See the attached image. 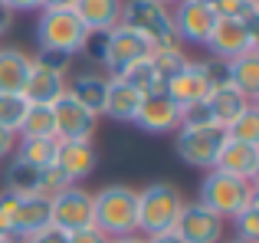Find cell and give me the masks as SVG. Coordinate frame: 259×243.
Masks as SVG:
<instances>
[{
  "instance_id": "cell-7",
  "label": "cell",
  "mask_w": 259,
  "mask_h": 243,
  "mask_svg": "<svg viewBox=\"0 0 259 243\" xmlns=\"http://www.w3.org/2000/svg\"><path fill=\"white\" fill-rule=\"evenodd\" d=\"M256 39H259V33L249 30L243 20L217 17V23H213V30H210V36H207L203 46L213 53V59H220V63H233V59H240L243 53L256 50Z\"/></svg>"
},
{
  "instance_id": "cell-23",
  "label": "cell",
  "mask_w": 259,
  "mask_h": 243,
  "mask_svg": "<svg viewBox=\"0 0 259 243\" xmlns=\"http://www.w3.org/2000/svg\"><path fill=\"white\" fill-rule=\"evenodd\" d=\"M141 99L135 89H128L125 83H121L118 76H108V89H105V109H102V115L112 118V122H132L135 112H138Z\"/></svg>"
},
{
  "instance_id": "cell-45",
  "label": "cell",
  "mask_w": 259,
  "mask_h": 243,
  "mask_svg": "<svg viewBox=\"0 0 259 243\" xmlns=\"http://www.w3.org/2000/svg\"><path fill=\"white\" fill-rule=\"evenodd\" d=\"M158 4H164V7H177L181 0H158Z\"/></svg>"
},
{
  "instance_id": "cell-20",
  "label": "cell",
  "mask_w": 259,
  "mask_h": 243,
  "mask_svg": "<svg viewBox=\"0 0 259 243\" xmlns=\"http://www.w3.org/2000/svg\"><path fill=\"white\" fill-rule=\"evenodd\" d=\"M33 56L17 46H0V96H23Z\"/></svg>"
},
{
  "instance_id": "cell-5",
  "label": "cell",
  "mask_w": 259,
  "mask_h": 243,
  "mask_svg": "<svg viewBox=\"0 0 259 243\" xmlns=\"http://www.w3.org/2000/svg\"><path fill=\"white\" fill-rule=\"evenodd\" d=\"M227 145V128L213 125V122H194V125H181L174 138V151L184 165L213 171V161L220 148Z\"/></svg>"
},
{
  "instance_id": "cell-38",
  "label": "cell",
  "mask_w": 259,
  "mask_h": 243,
  "mask_svg": "<svg viewBox=\"0 0 259 243\" xmlns=\"http://www.w3.org/2000/svg\"><path fill=\"white\" fill-rule=\"evenodd\" d=\"M69 243H108V237H105V233H99L95 227H85V230L69 233Z\"/></svg>"
},
{
  "instance_id": "cell-36",
  "label": "cell",
  "mask_w": 259,
  "mask_h": 243,
  "mask_svg": "<svg viewBox=\"0 0 259 243\" xmlns=\"http://www.w3.org/2000/svg\"><path fill=\"white\" fill-rule=\"evenodd\" d=\"M33 63L50 66V69H56V72H66L69 63H72V56H66V53H43V50H39L36 56H33Z\"/></svg>"
},
{
  "instance_id": "cell-4",
  "label": "cell",
  "mask_w": 259,
  "mask_h": 243,
  "mask_svg": "<svg viewBox=\"0 0 259 243\" xmlns=\"http://www.w3.org/2000/svg\"><path fill=\"white\" fill-rule=\"evenodd\" d=\"M121 23L132 26L135 33L151 43V50H161V46H181L174 30V13L171 7L158 4V0H128L121 4Z\"/></svg>"
},
{
  "instance_id": "cell-29",
  "label": "cell",
  "mask_w": 259,
  "mask_h": 243,
  "mask_svg": "<svg viewBox=\"0 0 259 243\" xmlns=\"http://www.w3.org/2000/svg\"><path fill=\"white\" fill-rule=\"evenodd\" d=\"M148 59H151L154 72H158V83L161 86H167L177 72L190 63L187 53H184V46H161V50H151V56H148Z\"/></svg>"
},
{
  "instance_id": "cell-18",
  "label": "cell",
  "mask_w": 259,
  "mask_h": 243,
  "mask_svg": "<svg viewBox=\"0 0 259 243\" xmlns=\"http://www.w3.org/2000/svg\"><path fill=\"white\" fill-rule=\"evenodd\" d=\"M249 105H253V102H249L236 86H230V83L227 86H217V89L203 99V112H207V118L213 122V125H223V128L233 125V122L240 118Z\"/></svg>"
},
{
  "instance_id": "cell-26",
  "label": "cell",
  "mask_w": 259,
  "mask_h": 243,
  "mask_svg": "<svg viewBox=\"0 0 259 243\" xmlns=\"http://www.w3.org/2000/svg\"><path fill=\"white\" fill-rule=\"evenodd\" d=\"M39 174H43V168H33V165H23V161L13 158V165L7 168V178H4V191L17 194V197H33V194H39Z\"/></svg>"
},
{
  "instance_id": "cell-43",
  "label": "cell",
  "mask_w": 259,
  "mask_h": 243,
  "mask_svg": "<svg viewBox=\"0 0 259 243\" xmlns=\"http://www.w3.org/2000/svg\"><path fill=\"white\" fill-rule=\"evenodd\" d=\"M148 243H184V240L177 237L174 230H167V233H154V237H148Z\"/></svg>"
},
{
  "instance_id": "cell-44",
  "label": "cell",
  "mask_w": 259,
  "mask_h": 243,
  "mask_svg": "<svg viewBox=\"0 0 259 243\" xmlns=\"http://www.w3.org/2000/svg\"><path fill=\"white\" fill-rule=\"evenodd\" d=\"M108 243H148L141 233H128V237H115V240H108Z\"/></svg>"
},
{
  "instance_id": "cell-24",
  "label": "cell",
  "mask_w": 259,
  "mask_h": 243,
  "mask_svg": "<svg viewBox=\"0 0 259 243\" xmlns=\"http://www.w3.org/2000/svg\"><path fill=\"white\" fill-rule=\"evenodd\" d=\"M227 69H230V86H236L249 102H256V96H259V50L243 53L240 59L227 63Z\"/></svg>"
},
{
  "instance_id": "cell-47",
  "label": "cell",
  "mask_w": 259,
  "mask_h": 243,
  "mask_svg": "<svg viewBox=\"0 0 259 243\" xmlns=\"http://www.w3.org/2000/svg\"><path fill=\"white\" fill-rule=\"evenodd\" d=\"M227 243H243V240H227Z\"/></svg>"
},
{
  "instance_id": "cell-3",
  "label": "cell",
  "mask_w": 259,
  "mask_h": 243,
  "mask_svg": "<svg viewBox=\"0 0 259 243\" xmlns=\"http://www.w3.org/2000/svg\"><path fill=\"white\" fill-rule=\"evenodd\" d=\"M259 200V191L256 184L249 181H240V178H230V174H220V171H207L200 184V200L197 204L207 207L210 214H217L220 220H233L236 214L243 211L246 204Z\"/></svg>"
},
{
  "instance_id": "cell-48",
  "label": "cell",
  "mask_w": 259,
  "mask_h": 243,
  "mask_svg": "<svg viewBox=\"0 0 259 243\" xmlns=\"http://www.w3.org/2000/svg\"><path fill=\"white\" fill-rule=\"evenodd\" d=\"M203 4H213V0H203Z\"/></svg>"
},
{
  "instance_id": "cell-16",
  "label": "cell",
  "mask_w": 259,
  "mask_h": 243,
  "mask_svg": "<svg viewBox=\"0 0 259 243\" xmlns=\"http://www.w3.org/2000/svg\"><path fill=\"white\" fill-rule=\"evenodd\" d=\"M66 86H69L66 72H56L50 66L33 63L30 76H26V86H23V99L30 105H53L56 99L66 96Z\"/></svg>"
},
{
  "instance_id": "cell-9",
  "label": "cell",
  "mask_w": 259,
  "mask_h": 243,
  "mask_svg": "<svg viewBox=\"0 0 259 243\" xmlns=\"http://www.w3.org/2000/svg\"><path fill=\"white\" fill-rule=\"evenodd\" d=\"M50 217H53V227H59L66 233L92 227V194L79 184H69L56 197H50Z\"/></svg>"
},
{
  "instance_id": "cell-19",
  "label": "cell",
  "mask_w": 259,
  "mask_h": 243,
  "mask_svg": "<svg viewBox=\"0 0 259 243\" xmlns=\"http://www.w3.org/2000/svg\"><path fill=\"white\" fill-rule=\"evenodd\" d=\"M121 4L125 0H76V17L85 33H108L121 23Z\"/></svg>"
},
{
  "instance_id": "cell-12",
  "label": "cell",
  "mask_w": 259,
  "mask_h": 243,
  "mask_svg": "<svg viewBox=\"0 0 259 243\" xmlns=\"http://www.w3.org/2000/svg\"><path fill=\"white\" fill-rule=\"evenodd\" d=\"M223 230H227V220H220L217 214H210L207 207L184 204L181 217L174 224V233L184 243H223Z\"/></svg>"
},
{
  "instance_id": "cell-30",
  "label": "cell",
  "mask_w": 259,
  "mask_h": 243,
  "mask_svg": "<svg viewBox=\"0 0 259 243\" xmlns=\"http://www.w3.org/2000/svg\"><path fill=\"white\" fill-rule=\"evenodd\" d=\"M230 141H246V145H259V105L253 102L233 125H227Z\"/></svg>"
},
{
  "instance_id": "cell-33",
  "label": "cell",
  "mask_w": 259,
  "mask_h": 243,
  "mask_svg": "<svg viewBox=\"0 0 259 243\" xmlns=\"http://www.w3.org/2000/svg\"><path fill=\"white\" fill-rule=\"evenodd\" d=\"M66 187H69V181H66V174L59 171L56 165L43 168V174H39V197H56Z\"/></svg>"
},
{
  "instance_id": "cell-42",
  "label": "cell",
  "mask_w": 259,
  "mask_h": 243,
  "mask_svg": "<svg viewBox=\"0 0 259 243\" xmlns=\"http://www.w3.org/2000/svg\"><path fill=\"white\" fill-rule=\"evenodd\" d=\"M10 26H13V13L0 4V36H4V33H10Z\"/></svg>"
},
{
  "instance_id": "cell-14",
  "label": "cell",
  "mask_w": 259,
  "mask_h": 243,
  "mask_svg": "<svg viewBox=\"0 0 259 243\" xmlns=\"http://www.w3.org/2000/svg\"><path fill=\"white\" fill-rule=\"evenodd\" d=\"M174 30H177V39H187V43H207L210 30L217 23V10L203 0H181L174 7Z\"/></svg>"
},
{
  "instance_id": "cell-46",
  "label": "cell",
  "mask_w": 259,
  "mask_h": 243,
  "mask_svg": "<svg viewBox=\"0 0 259 243\" xmlns=\"http://www.w3.org/2000/svg\"><path fill=\"white\" fill-rule=\"evenodd\" d=\"M0 243H20V240H13V237H7V240H0Z\"/></svg>"
},
{
  "instance_id": "cell-34",
  "label": "cell",
  "mask_w": 259,
  "mask_h": 243,
  "mask_svg": "<svg viewBox=\"0 0 259 243\" xmlns=\"http://www.w3.org/2000/svg\"><path fill=\"white\" fill-rule=\"evenodd\" d=\"M20 197L10 191H0V240L13 237V214H17Z\"/></svg>"
},
{
  "instance_id": "cell-35",
  "label": "cell",
  "mask_w": 259,
  "mask_h": 243,
  "mask_svg": "<svg viewBox=\"0 0 259 243\" xmlns=\"http://www.w3.org/2000/svg\"><path fill=\"white\" fill-rule=\"evenodd\" d=\"M82 56L92 59V63H102V56H105V33H89L82 43Z\"/></svg>"
},
{
  "instance_id": "cell-17",
  "label": "cell",
  "mask_w": 259,
  "mask_h": 243,
  "mask_svg": "<svg viewBox=\"0 0 259 243\" xmlns=\"http://www.w3.org/2000/svg\"><path fill=\"white\" fill-rule=\"evenodd\" d=\"M95 165H99V154H95L92 141H59L56 168L66 174V181H69V184L85 181L89 174L95 171Z\"/></svg>"
},
{
  "instance_id": "cell-6",
  "label": "cell",
  "mask_w": 259,
  "mask_h": 243,
  "mask_svg": "<svg viewBox=\"0 0 259 243\" xmlns=\"http://www.w3.org/2000/svg\"><path fill=\"white\" fill-rule=\"evenodd\" d=\"M85 26L79 23L76 10H43L36 20V39L43 53H66L79 56L85 43Z\"/></svg>"
},
{
  "instance_id": "cell-1",
  "label": "cell",
  "mask_w": 259,
  "mask_h": 243,
  "mask_svg": "<svg viewBox=\"0 0 259 243\" xmlns=\"http://www.w3.org/2000/svg\"><path fill=\"white\" fill-rule=\"evenodd\" d=\"M92 227L108 240L138 233V191L128 184H108L92 194Z\"/></svg>"
},
{
  "instance_id": "cell-31",
  "label": "cell",
  "mask_w": 259,
  "mask_h": 243,
  "mask_svg": "<svg viewBox=\"0 0 259 243\" xmlns=\"http://www.w3.org/2000/svg\"><path fill=\"white\" fill-rule=\"evenodd\" d=\"M233 227H236V240L259 243V200L246 204L240 214H236V217H233Z\"/></svg>"
},
{
  "instance_id": "cell-13",
  "label": "cell",
  "mask_w": 259,
  "mask_h": 243,
  "mask_svg": "<svg viewBox=\"0 0 259 243\" xmlns=\"http://www.w3.org/2000/svg\"><path fill=\"white\" fill-rule=\"evenodd\" d=\"M164 92L174 99L181 109H194L203 105V99L213 92V79H210V66L207 63H187L181 72L164 86Z\"/></svg>"
},
{
  "instance_id": "cell-28",
  "label": "cell",
  "mask_w": 259,
  "mask_h": 243,
  "mask_svg": "<svg viewBox=\"0 0 259 243\" xmlns=\"http://www.w3.org/2000/svg\"><path fill=\"white\" fill-rule=\"evenodd\" d=\"M17 138H56V122H53L50 105H30L20 122Z\"/></svg>"
},
{
  "instance_id": "cell-15",
  "label": "cell",
  "mask_w": 259,
  "mask_h": 243,
  "mask_svg": "<svg viewBox=\"0 0 259 243\" xmlns=\"http://www.w3.org/2000/svg\"><path fill=\"white\" fill-rule=\"evenodd\" d=\"M213 171L230 174V178H240L256 184V174H259V145H246V141H230L220 148L213 161Z\"/></svg>"
},
{
  "instance_id": "cell-10",
  "label": "cell",
  "mask_w": 259,
  "mask_h": 243,
  "mask_svg": "<svg viewBox=\"0 0 259 243\" xmlns=\"http://www.w3.org/2000/svg\"><path fill=\"white\" fill-rule=\"evenodd\" d=\"M132 125H138L148 135H167V132H177L184 125V109L167 92H151V96L141 99Z\"/></svg>"
},
{
  "instance_id": "cell-40",
  "label": "cell",
  "mask_w": 259,
  "mask_h": 243,
  "mask_svg": "<svg viewBox=\"0 0 259 243\" xmlns=\"http://www.w3.org/2000/svg\"><path fill=\"white\" fill-rule=\"evenodd\" d=\"M17 148V135L13 132H7L4 125H0V158H7V154Z\"/></svg>"
},
{
  "instance_id": "cell-25",
  "label": "cell",
  "mask_w": 259,
  "mask_h": 243,
  "mask_svg": "<svg viewBox=\"0 0 259 243\" xmlns=\"http://www.w3.org/2000/svg\"><path fill=\"white\" fill-rule=\"evenodd\" d=\"M13 151H17V161H23V165L50 168V165H56L59 141L56 138H20Z\"/></svg>"
},
{
  "instance_id": "cell-27",
  "label": "cell",
  "mask_w": 259,
  "mask_h": 243,
  "mask_svg": "<svg viewBox=\"0 0 259 243\" xmlns=\"http://www.w3.org/2000/svg\"><path fill=\"white\" fill-rule=\"evenodd\" d=\"M118 79L128 86V89H135L138 96H151V92H164V86L158 83V72H154L151 59H141V63H132L128 69L118 72Z\"/></svg>"
},
{
  "instance_id": "cell-8",
  "label": "cell",
  "mask_w": 259,
  "mask_h": 243,
  "mask_svg": "<svg viewBox=\"0 0 259 243\" xmlns=\"http://www.w3.org/2000/svg\"><path fill=\"white\" fill-rule=\"evenodd\" d=\"M151 56V43H148L141 33H135L132 26L118 23L115 30L105 33V56H102V66H105L112 76H118L121 69H128L132 63H141V59Z\"/></svg>"
},
{
  "instance_id": "cell-41",
  "label": "cell",
  "mask_w": 259,
  "mask_h": 243,
  "mask_svg": "<svg viewBox=\"0 0 259 243\" xmlns=\"http://www.w3.org/2000/svg\"><path fill=\"white\" fill-rule=\"evenodd\" d=\"M72 7H76V0H43L39 10H72Z\"/></svg>"
},
{
  "instance_id": "cell-32",
  "label": "cell",
  "mask_w": 259,
  "mask_h": 243,
  "mask_svg": "<svg viewBox=\"0 0 259 243\" xmlns=\"http://www.w3.org/2000/svg\"><path fill=\"white\" fill-rule=\"evenodd\" d=\"M26 109H30V102H26L23 96H0V125H4L7 132L17 135Z\"/></svg>"
},
{
  "instance_id": "cell-2",
  "label": "cell",
  "mask_w": 259,
  "mask_h": 243,
  "mask_svg": "<svg viewBox=\"0 0 259 243\" xmlns=\"http://www.w3.org/2000/svg\"><path fill=\"white\" fill-rule=\"evenodd\" d=\"M184 194L177 191L171 181H154L145 191H138V233L141 237H154V233L174 230L177 217L184 211Z\"/></svg>"
},
{
  "instance_id": "cell-22",
  "label": "cell",
  "mask_w": 259,
  "mask_h": 243,
  "mask_svg": "<svg viewBox=\"0 0 259 243\" xmlns=\"http://www.w3.org/2000/svg\"><path fill=\"white\" fill-rule=\"evenodd\" d=\"M105 89H108V76H102V72H79V76L66 86V92H69L85 112H92L95 118H102V109H105Z\"/></svg>"
},
{
  "instance_id": "cell-37",
  "label": "cell",
  "mask_w": 259,
  "mask_h": 243,
  "mask_svg": "<svg viewBox=\"0 0 259 243\" xmlns=\"http://www.w3.org/2000/svg\"><path fill=\"white\" fill-rule=\"evenodd\" d=\"M20 243H69V233L50 224V227H43L39 233H33V237H26V240H20Z\"/></svg>"
},
{
  "instance_id": "cell-11",
  "label": "cell",
  "mask_w": 259,
  "mask_h": 243,
  "mask_svg": "<svg viewBox=\"0 0 259 243\" xmlns=\"http://www.w3.org/2000/svg\"><path fill=\"white\" fill-rule=\"evenodd\" d=\"M50 109H53V122H56V141H92L99 118L92 112H85L69 92L63 99H56Z\"/></svg>"
},
{
  "instance_id": "cell-39",
  "label": "cell",
  "mask_w": 259,
  "mask_h": 243,
  "mask_svg": "<svg viewBox=\"0 0 259 243\" xmlns=\"http://www.w3.org/2000/svg\"><path fill=\"white\" fill-rule=\"evenodd\" d=\"M0 4H4L10 13H33V10L43 7V0H0Z\"/></svg>"
},
{
  "instance_id": "cell-21",
  "label": "cell",
  "mask_w": 259,
  "mask_h": 243,
  "mask_svg": "<svg viewBox=\"0 0 259 243\" xmlns=\"http://www.w3.org/2000/svg\"><path fill=\"white\" fill-rule=\"evenodd\" d=\"M53 217H50V197H20L17 204V214H13V240H26L33 233H39L43 227H50Z\"/></svg>"
}]
</instances>
